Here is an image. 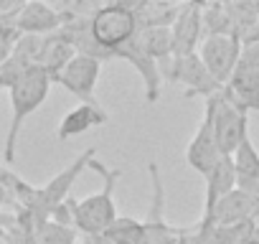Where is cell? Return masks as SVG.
<instances>
[{
	"instance_id": "6da1fadb",
	"label": "cell",
	"mask_w": 259,
	"mask_h": 244,
	"mask_svg": "<svg viewBox=\"0 0 259 244\" xmlns=\"http://www.w3.org/2000/svg\"><path fill=\"white\" fill-rule=\"evenodd\" d=\"M92 171L102 176V191L89 193L81 201L71 198V224L79 231V236H99L117 221V204H114V186L122 178L119 168H107L97 158L89 163Z\"/></svg>"
},
{
	"instance_id": "7a4b0ae2",
	"label": "cell",
	"mask_w": 259,
	"mask_h": 244,
	"mask_svg": "<svg viewBox=\"0 0 259 244\" xmlns=\"http://www.w3.org/2000/svg\"><path fill=\"white\" fill-rule=\"evenodd\" d=\"M51 76L33 66L28 69L21 79L13 82V87L8 89L11 92V125H8V135H6V150H3V160H6V168L11 163H16V145H18V135H21V128L23 122L46 102L49 97V89H51Z\"/></svg>"
},
{
	"instance_id": "3957f363",
	"label": "cell",
	"mask_w": 259,
	"mask_h": 244,
	"mask_svg": "<svg viewBox=\"0 0 259 244\" xmlns=\"http://www.w3.org/2000/svg\"><path fill=\"white\" fill-rule=\"evenodd\" d=\"M213 109V135L221 155H234L236 148L249 138V112L236 107L224 92L213 94L211 99Z\"/></svg>"
},
{
	"instance_id": "277c9868",
	"label": "cell",
	"mask_w": 259,
	"mask_h": 244,
	"mask_svg": "<svg viewBox=\"0 0 259 244\" xmlns=\"http://www.w3.org/2000/svg\"><path fill=\"white\" fill-rule=\"evenodd\" d=\"M148 176H150L153 198H150L148 216L143 219L145 244H181V231L173 229L165 219V186H163L158 163H148Z\"/></svg>"
},
{
	"instance_id": "5b68a950",
	"label": "cell",
	"mask_w": 259,
	"mask_h": 244,
	"mask_svg": "<svg viewBox=\"0 0 259 244\" xmlns=\"http://www.w3.org/2000/svg\"><path fill=\"white\" fill-rule=\"evenodd\" d=\"M198 56H201L203 66L208 69V74L216 79V84L224 89L236 71V64H239V56H241V41L234 38V36L203 38Z\"/></svg>"
},
{
	"instance_id": "8992f818",
	"label": "cell",
	"mask_w": 259,
	"mask_h": 244,
	"mask_svg": "<svg viewBox=\"0 0 259 244\" xmlns=\"http://www.w3.org/2000/svg\"><path fill=\"white\" fill-rule=\"evenodd\" d=\"M186 160L203 178L221 160V150H219L216 135H213V109H211L208 99H206V107H203V117H201L198 128H196V133H193V138H191V143L186 148Z\"/></svg>"
},
{
	"instance_id": "52a82bcc",
	"label": "cell",
	"mask_w": 259,
	"mask_h": 244,
	"mask_svg": "<svg viewBox=\"0 0 259 244\" xmlns=\"http://www.w3.org/2000/svg\"><path fill=\"white\" fill-rule=\"evenodd\" d=\"M256 216H259V201L236 188L229 196H224L213 206V211L208 216H203L198 224L213 226V229H236L244 224H254Z\"/></svg>"
},
{
	"instance_id": "ba28073f",
	"label": "cell",
	"mask_w": 259,
	"mask_h": 244,
	"mask_svg": "<svg viewBox=\"0 0 259 244\" xmlns=\"http://www.w3.org/2000/svg\"><path fill=\"white\" fill-rule=\"evenodd\" d=\"M102 74V61L87 54H76L71 59V64L64 69V74L59 76L56 84H61L69 94H74L81 104H99L94 97L97 82Z\"/></svg>"
},
{
	"instance_id": "9c48e42d",
	"label": "cell",
	"mask_w": 259,
	"mask_h": 244,
	"mask_svg": "<svg viewBox=\"0 0 259 244\" xmlns=\"http://www.w3.org/2000/svg\"><path fill=\"white\" fill-rule=\"evenodd\" d=\"M168 79L176 82V84H183L186 87V97H206V99H211L213 94L221 92V87L208 74V69L203 66L198 54L183 56V59H173Z\"/></svg>"
},
{
	"instance_id": "30bf717a",
	"label": "cell",
	"mask_w": 259,
	"mask_h": 244,
	"mask_svg": "<svg viewBox=\"0 0 259 244\" xmlns=\"http://www.w3.org/2000/svg\"><path fill=\"white\" fill-rule=\"evenodd\" d=\"M201 8H203V3H183L176 23L170 26V33H173V59H183V56L198 54V49L203 44Z\"/></svg>"
},
{
	"instance_id": "8fae6325",
	"label": "cell",
	"mask_w": 259,
	"mask_h": 244,
	"mask_svg": "<svg viewBox=\"0 0 259 244\" xmlns=\"http://www.w3.org/2000/svg\"><path fill=\"white\" fill-rule=\"evenodd\" d=\"M64 26L59 11L49 3H23L21 11L13 16V28L18 36H51Z\"/></svg>"
},
{
	"instance_id": "7c38bea8",
	"label": "cell",
	"mask_w": 259,
	"mask_h": 244,
	"mask_svg": "<svg viewBox=\"0 0 259 244\" xmlns=\"http://www.w3.org/2000/svg\"><path fill=\"white\" fill-rule=\"evenodd\" d=\"M76 56V46L71 44V38L59 28L51 36H44L41 41V51H38V61L36 66L44 69L51 82H59V76L64 74V69L71 64V59Z\"/></svg>"
},
{
	"instance_id": "4fadbf2b",
	"label": "cell",
	"mask_w": 259,
	"mask_h": 244,
	"mask_svg": "<svg viewBox=\"0 0 259 244\" xmlns=\"http://www.w3.org/2000/svg\"><path fill=\"white\" fill-rule=\"evenodd\" d=\"M109 122V112L102 104H76L74 109H69L59 128H56V138L59 140H71L79 138L84 133H89L92 128H102Z\"/></svg>"
},
{
	"instance_id": "5bb4252c",
	"label": "cell",
	"mask_w": 259,
	"mask_h": 244,
	"mask_svg": "<svg viewBox=\"0 0 259 244\" xmlns=\"http://www.w3.org/2000/svg\"><path fill=\"white\" fill-rule=\"evenodd\" d=\"M112 59H122V61H127L130 66H133V69H138V74H140V79H143V84H145V99H148L150 104L160 99V71H158V64L150 61V59L143 54V49H140V44H138V36H135L133 41H127L124 46H119Z\"/></svg>"
},
{
	"instance_id": "9a60e30c",
	"label": "cell",
	"mask_w": 259,
	"mask_h": 244,
	"mask_svg": "<svg viewBox=\"0 0 259 244\" xmlns=\"http://www.w3.org/2000/svg\"><path fill=\"white\" fill-rule=\"evenodd\" d=\"M221 92L244 112H259V69L236 66L231 82Z\"/></svg>"
},
{
	"instance_id": "2e32d148",
	"label": "cell",
	"mask_w": 259,
	"mask_h": 244,
	"mask_svg": "<svg viewBox=\"0 0 259 244\" xmlns=\"http://www.w3.org/2000/svg\"><path fill=\"white\" fill-rule=\"evenodd\" d=\"M231 160H234V171H236V188L259 201V153H256L254 143L246 138L236 148Z\"/></svg>"
},
{
	"instance_id": "e0dca14e",
	"label": "cell",
	"mask_w": 259,
	"mask_h": 244,
	"mask_svg": "<svg viewBox=\"0 0 259 244\" xmlns=\"http://www.w3.org/2000/svg\"><path fill=\"white\" fill-rule=\"evenodd\" d=\"M231 191H236V171H234V160L231 155H221V160L213 166V171L206 176V204H203V216H208L213 211V206L229 196ZM201 216V219H203Z\"/></svg>"
},
{
	"instance_id": "ac0fdd59",
	"label": "cell",
	"mask_w": 259,
	"mask_h": 244,
	"mask_svg": "<svg viewBox=\"0 0 259 244\" xmlns=\"http://www.w3.org/2000/svg\"><path fill=\"white\" fill-rule=\"evenodd\" d=\"M183 3H133L138 31L143 28H170Z\"/></svg>"
},
{
	"instance_id": "d6986e66",
	"label": "cell",
	"mask_w": 259,
	"mask_h": 244,
	"mask_svg": "<svg viewBox=\"0 0 259 244\" xmlns=\"http://www.w3.org/2000/svg\"><path fill=\"white\" fill-rule=\"evenodd\" d=\"M138 44L150 61H173V33L170 28H143L138 31Z\"/></svg>"
},
{
	"instance_id": "ffe728a7",
	"label": "cell",
	"mask_w": 259,
	"mask_h": 244,
	"mask_svg": "<svg viewBox=\"0 0 259 244\" xmlns=\"http://www.w3.org/2000/svg\"><path fill=\"white\" fill-rule=\"evenodd\" d=\"M201 23H203V38H211V36H234V23H231L229 11H226V3H203V8H201Z\"/></svg>"
},
{
	"instance_id": "44dd1931",
	"label": "cell",
	"mask_w": 259,
	"mask_h": 244,
	"mask_svg": "<svg viewBox=\"0 0 259 244\" xmlns=\"http://www.w3.org/2000/svg\"><path fill=\"white\" fill-rule=\"evenodd\" d=\"M102 236L109 244H145V224L130 216H117V221Z\"/></svg>"
},
{
	"instance_id": "7402d4cb",
	"label": "cell",
	"mask_w": 259,
	"mask_h": 244,
	"mask_svg": "<svg viewBox=\"0 0 259 244\" xmlns=\"http://www.w3.org/2000/svg\"><path fill=\"white\" fill-rule=\"evenodd\" d=\"M36 241L38 244H76L79 231L71 224H61L54 219H46L36 224Z\"/></svg>"
},
{
	"instance_id": "603a6c76",
	"label": "cell",
	"mask_w": 259,
	"mask_h": 244,
	"mask_svg": "<svg viewBox=\"0 0 259 244\" xmlns=\"http://www.w3.org/2000/svg\"><path fill=\"white\" fill-rule=\"evenodd\" d=\"M11 178H13V173H11L6 166H0V206L13 201V196H11V191H8V183H11Z\"/></svg>"
},
{
	"instance_id": "cb8c5ba5",
	"label": "cell",
	"mask_w": 259,
	"mask_h": 244,
	"mask_svg": "<svg viewBox=\"0 0 259 244\" xmlns=\"http://www.w3.org/2000/svg\"><path fill=\"white\" fill-rule=\"evenodd\" d=\"M79 239H81V244H109L102 234L99 236H79Z\"/></svg>"
},
{
	"instance_id": "d4e9b609",
	"label": "cell",
	"mask_w": 259,
	"mask_h": 244,
	"mask_svg": "<svg viewBox=\"0 0 259 244\" xmlns=\"http://www.w3.org/2000/svg\"><path fill=\"white\" fill-rule=\"evenodd\" d=\"M246 244H259V231H256V226H254V234H251V239H249Z\"/></svg>"
}]
</instances>
